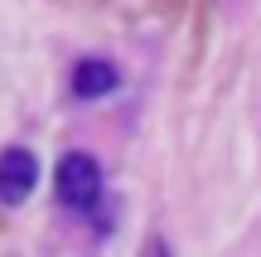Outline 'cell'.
Here are the masks:
<instances>
[{
  "label": "cell",
  "instance_id": "cell-1",
  "mask_svg": "<svg viewBox=\"0 0 261 257\" xmlns=\"http://www.w3.org/2000/svg\"><path fill=\"white\" fill-rule=\"evenodd\" d=\"M54 190H58V204H63V209L97 214V204H102V170H97V160L83 155V151H68L63 160H58Z\"/></svg>",
  "mask_w": 261,
  "mask_h": 257
},
{
  "label": "cell",
  "instance_id": "cell-2",
  "mask_svg": "<svg viewBox=\"0 0 261 257\" xmlns=\"http://www.w3.org/2000/svg\"><path fill=\"white\" fill-rule=\"evenodd\" d=\"M34 184H39L34 151H24V146L0 151V204H24L29 194H34Z\"/></svg>",
  "mask_w": 261,
  "mask_h": 257
},
{
  "label": "cell",
  "instance_id": "cell-3",
  "mask_svg": "<svg viewBox=\"0 0 261 257\" xmlns=\"http://www.w3.org/2000/svg\"><path fill=\"white\" fill-rule=\"evenodd\" d=\"M116 83H121V73H116L107 58H83V63L73 68V97H102V92H112Z\"/></svg>",
  "mask_w": 261,
  "mask_h": 257
}]
</instances>
